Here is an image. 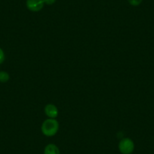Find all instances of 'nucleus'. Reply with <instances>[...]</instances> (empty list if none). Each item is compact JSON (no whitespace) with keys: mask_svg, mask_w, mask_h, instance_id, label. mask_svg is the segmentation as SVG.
<instances>
[{"mask_svg":"<svg viewBox=\"0 0 154 154\" xmlns=\"http://www.w3.org/2000/svg\"><path fill=\"white\" fill-rule=\"evenodd\" d=\"M59 129V123L56 119H48L42 125V131L43 134L48 137H51L56 134Z\"/></svg>","mask_w":154,"mask_h":154,"instance_id":"1","label":"nucleus"},{"mask_svg":"<svg viewBox=\"0 0 154 154\" xmlns=\"http://www.w3.org/2000/svg\"><path fill=\"white\" fill-rule=\"evenodd\" d=\"M134 142L130 138L125 137L122 139L119 143V149L122 154H131L134 151Z\"/></svg>","mask_w":154,"mask_h":154,"instance_id":"2","label":"nucleus"},{"mask_svg":"<svg viewBox=\"0 0 154 154\" xmlns=\"http://www.w3.org/2000/svg\"><path fill=\"white\" fill-rule=\"evenodd\" d=\"M43 0H26V7L31 11H40L44 6Z\"/></svg>","mask_w":154,"mask_h":154,"instance_id":"3","label":"nucleus"},{"mask_svg":"<svg viewBox=\"0 0 154 154\" xmlns=\"http://www.w3.org/2000/svg\"><path fill=\"white\" fill-rule=\"evenodd\" d=\"M45 112L50 119H55L58 116V109L54 104H48L45 107Z\"/></svg>","mask_w":154,"mask_h":154,"instance_id":"4","label":"nucleus"},{"mask_svg":"<svg viewBox=\"0 0 154 154\" xmlns=\"http://www.w3.org/2000/svg\"><path fill=\"white\" fill-rule=\"evenodd\" d=\"M44 154H60V150L55 144L49 143L45 147Z\"/></svg>","mask_w":154,"mask_h":154,"instance_id":"5","label":"nucleus"},{"mask_svg":"<svg viewBox=\"0 0 154 154\" xmlns=\"http://www.w3.org/2000/svg\"><path fill=\"white\" fill-rule=\"evenodd\" d=\"M9 79V74L5 71H1L0 72V82H6Z\"/></svg>","mask_w":154,"mask_h":154,"instance_id":"6","label":"nucleus"},{"mask_svg":"<svg viewBox=\"0 0 154 154\" xmlns=\"http://www.w3.org/2000/svg\"><path fill=\"white\" fill-rule=\"evenodd\" d=\"M128 1L130 5H133V6H137L141 3L143 0H128Z\"/></svg>","mask_w":154,"mask_h":154,"instance_id":"7","label":"nucleus"},{"mask_svg":"<svg viewBox=\"0 0 154 154\" xmlns=\"http://www.w3.org/2000/svg\"><path fill=\"white\" fill-rule=\"evenodd\" d=\"M4 60H5V54L2 48H0V64L3 63Z\"/></svg>","mask_w":154,"mask_h":154,"instance_id":"8","label":"nucleus"},{"mask_svg":"<svg viewBox=\"0 0 154 154\" xmlns=\"http://www.w3.org/2000/svg\"><path fill=\"white\" fill-rule=\"evenodd\" d=\"M44 2H45V4H47V5H52V4H54V2H56V0H43Z\"/></svg>","mask_w":154,"mask_h":154,"instance_id":"9","label":"nucleus"}]
</instances>
